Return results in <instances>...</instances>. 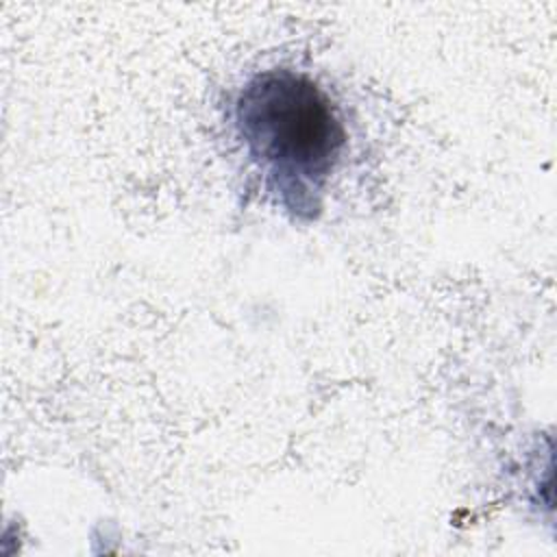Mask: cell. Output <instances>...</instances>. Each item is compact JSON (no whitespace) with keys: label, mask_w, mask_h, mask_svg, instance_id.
Returning a JSON list of instances; mask_svg holds the SVG:
<instances>
[{"label":"cell","mask_w":557,"mask_h":557,"mask_svg":"<svg viewBox=\"0 0 557 557\" xmlns=\"http://www.w3.org/2000/svg\"><path fill=\"white\" fill-rule=\"evenodd\" d=\"M233 122L265 187L285 209L311 218L346 148L329 94L302 72L265 70L239 89Z\"/></svg>","instance_id":"cell-1"}]
</instances>
